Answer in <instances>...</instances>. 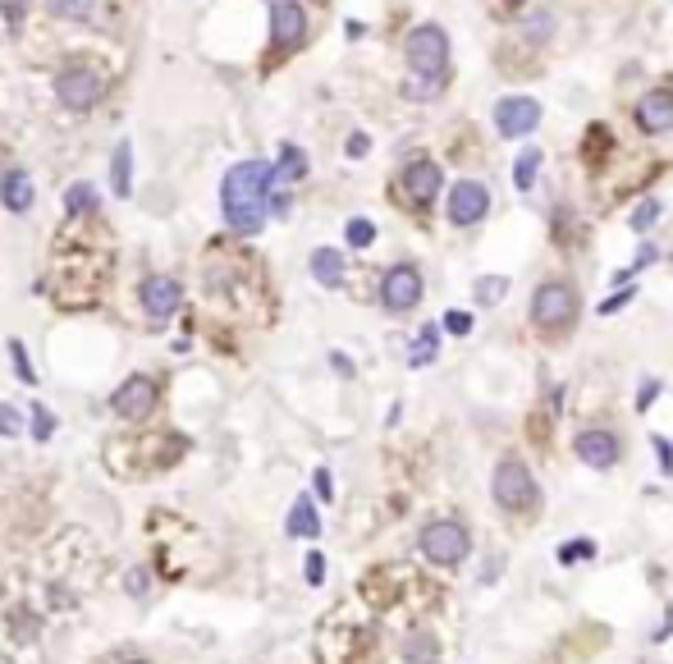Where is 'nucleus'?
I'll list each match as a JSON object with an SVG mask.
<instances>
[{
	"instance_id": "nucleus-1",
	"label": "nucleus",
	"mask_w": 673,
	"mask_h": 664,
	"mask_svg": "<svg viewBox=\"0 0 673 664\" xmlns=\"http://www.w3.org/2000/svg\"><path fill=\"white\" fill-rule=\"evenodd\" d=\"M280 184L275 165L266 161H239L220 184V207H225L229 229L239 234H257L266 225V211H271V188Z\"/></svg>"
},
{
	"instance_id": "nucleus-2",
	"label": "nucleus",
	"mask_w": 673,
	"mask_h": 664,
	"mask_svg": "<svg viewBox=\"0 0 673 664\" xmlns=\"http://www.w3.org/2000/svg\"><path fill=\"white\" fill-rule=\"evenodd\" d=\"M403 55H408V69H413V78L422 83V97H431V92L445 88L449 78V37L440 23H422V28H413L408 33V46H403Z\"/></svg>"
},
{
	"instance_id": "nucleus-3",
	"label": "nucleus",
	"mask_w": 673,
	"mask_h": 664,
	"mask_svg": "<svg viewBox=\"0 0 673 664\" xmlns=\"http://www.w3.org/2000/svg\"><path fill=\"white\" fill-rule=\"evenodd\" d=\"M490 490H495V504L504 513H532L541 504V490H536V477L522 458H500L495 463V477H490Z\"/></svg>"
},
{
	"instance_id": "nucleus-4",
	"label": "nucleus",
	"mask_w": 673,
	"mask_h": 664,
	"mask_svg": "<svg viewBox=\"0 0 673 664\" xmlns=\"http://www.w3.org/2000/svg\"><path fill=\"white\" fill-rule=\"evenodd\" d=\"M422 555L435 568H458L472 555V536H467V527L458 518H435V523L422 527Z\"/></svg>"
},
{
	"instance_id": "nucleus-5",
	"label": "nucleus",
	"mask_w": 673,
	"mask_h": 664,
	"mask_svg": "<svg viewBox=\"0 0 673 664\" xmlns=\"http://www.w3.org/2000/svg\"><path fill=\"white\" fill-rule=\"evenodd\" d=\"M532 321L536 330L554 335V330H568L577 321V289L568 280H545L532 294Z\"/></svg>"
},
{
	"instance_id": "nucleus-6",
	"label": "nucleus",
	"mask_w": 673,
	"mask_h": 664,
	"mask_svg": "<svg viewBox=\"0 0 673 664\" xmlns=\"http://www.w3.org/2000/svg\"><path fill=\"white\" fill-rule=\"evenodd\" d=\"M55 97L65 101L69 110H92L106 97V74L92 65H69L65 74L55 78Z\"/></svg>"
},
{
	"instance_id": "nucleus-7",
	"label": "nucleus",
	"mask_w": 673,
	"mask_h": 664,
	"mask_svg": "<svg viewBox=\"0 0 673 664\" xmlns=\"http://www.w3.org/2000/svg\"><path fill=\"white\" fill-rule=\"evenodd\" d=\"M445 216H449V225H458V229L481 225V220L490 216V188L477 184V179H458V184L449 188Z\"/></svg>"
},
{
	"instance_id": "nucleus-8",
	"label": "nucleus",
	"mask_w": 673,
	"mask_h": 664,
	"mask_svg": "<svg viewBox=\"0 0 673 664\" xmlns=\"http://www.w3.org/2000/svg\"><path fill=\"white\" fill-rule=\"evenodd\" d=\"M380 303H385V312H413L422 303V271L408 262L390 266L385 280H380Z\"/></svg>"
},
{
	"instance_id": "nucleus-9",
	"label": "nucleus",
	"mask_w": 673,
	"mask_h": 664,
	"mask_svg": "<svg viewBox=\"0 0 673 664\" xmlns=\"http://www.w3.org/2000/svg\"><path fill=\"white\" fill-rule=\"evenodd\" d=\"M536 124H541V101L536 97L495 101V129H500V138H532Z\"/></svg>"
},
{
	"instance_id": "nucleus-10",
	"label": "nucleus",
	"mask_w": 673,
	"mask_h": 664,
	"mask_svg": "<svg viewBox=\"0 0 673 664\" xmlns=\"http://www.w3.org/2000/svg\"><path fill=\"white\" fill-rule=\"evenodd\" d=\"M573 454L587 463V468H596V472H609L614 463H619V454H623V445H619V436L614 431H605V426H587V431H577V440H573Z\"/></svg>"
},
{
	"instance_id": "nucleus-11",
	"label": "nucleus",
	"mask_w": 673,
	"mask_h": 664,
	"mask_svg": "<svg viewBox=\"0 0 673 664\" xmlns=\"http://www.w3.org/2000/svg\"><path fill=\"white\" fill-rule=\"evenodd\" d=\"M110 408H115V417H124V422H142V417H152V408H156V381H152V376H129V381L115 390Z\"/></svg>"
},
{
	"instance_id": "nucleus-12",
	"label": "nucleus",
	"mask_w": 673,
	"mask_h": 664,
	"mask_svg": "<svg viewBox=\"0 0 673 664\" xmlns=\"http://www.w3.org/2000/svg\"><path fill=\"white\" fill-rule=\"evenodd\" d=\"M440 184H445V175H440V165L426 161V156L403 165V197H408L413 207H431L435 197H440Z\"/></svg>"
},
{
	"instance_id": "nucleus-13",
	"label": "nucleus",
	"mask_w": 673,
	"mask_h": 664,
	"mask_svg": "<svg viewBox=\"0 0 673 664\" xmlns=\"http://www.w3.org/2000/svg\"><path fill=\"white\" fill-rule=\"evenodd\" d=\"M184 303V289H179V280H170V275H152V280H142V307H147V316L152 321H165V316H174V307Z\"/></svg>"
},
{
	"instance_id": "nucleus-14",
	"label": "nucleus",
	"mask_w": 673,
	"mask_h": 664,
	"mask_svg": "<svg viewBox=\"0 0 673 664\" xmlns=\"http://www.w3.org/2000/svg\"><path fill=\"white\" fill-rule=\"evenodd\" d=\"M637 129L641 133H669L673 129V92L651 88L637 101Z\"/></svg>"
},
{
	"instance_id": "nucleus-15",
	"label": "nucleus",
	"mask_w": 673,
	"mask_h": 664,
	"mask_svg": "<svg viewBox=\"0 0 673 664\" xmlns=\"http://www.w3.org/2000/svg\"><path fill=\"white\" fill-rule=\"evenodd\" d=\"M271 37L275 46H298L307 37V14L303 5H294V0H275V10H271Z\"/></svg>"
},
{
	"instance_id": "nucleus-16",
	"label": "nucleus",
	"mask_w": 673,
	"mask_h": 664,
	"mask_svg": "<svg viewBox=\"0 0 673 664\" xmlns=\"http://www.w3.org/2000/svg\"><path fill=\"white\" fill-rule=\"evenodd\" d=\"M33 179H28V170H5L0 175V202L14 211V216H23V211L33 207Z\"/></svg>"
},
{
	"instance_id": "nucleus-17",
	"label": "nucleus",
	"mask_w": 673,
	"mask_h": 664,
	"mask_svg": "<svg viewBox=\"0 0 673 664\" xmlns=\"http://www.w3.org/2000/svg\"><path fill=\"white\" fill-rule=\"evenodd\" d=\"M312 275H316V284L339 289V284H344V257H339V248H316L312 252Z\"/></svg>"
},
{
	"instance_id": "nucleus-18",
	"label": "nucleus",
	"mask_w": 673,
	"mask_h": 664,
	"mask_svg": "<svg viewBox=\"0 0 673 664\" xmlns=\"http://www.w3.org/2000/svg\"><path fill=\"white\" fill-rule=\"evenodd\" d=\"M284 532H289V536H321V518H316V504L307 500V495H298V500H294Z\"/></svg>"
},
{
	"instance_id": "nucleus-19",
	"label": "nucleus",
	"mask_w": 673,
	"mask_h": 664,
	"mask_svg": "<svg viewBox=\"0 0 673 664\" xmlns=\"http://www.w3.org/2000/svg\"><path fill=\"white\" fill-rule=\"evenodd\" d=\"M110 188H115V197L133 193V147L129 142H120L115 156H110Z\"/></svg>"
},
{
	"instance_id": "nucleus-20",
	"label": "nucleus",
	"mask_w": 673,
	"mask_h": 664,
	"mask_svg": "<svg viewBox=\"0 0 673 664\" xmlns=\"http://www.w3.org/2000/svg\"><path fill=\"white\" fill-rule=\"evenodd\" d=\"M536 170H541V152H536V147H522V156L513 161V188H518V193H532Z\"/></svg>"
},
{
	"instance_id": "nucleus-21",
	"label": "nucleus",
	"mask_w": 673,
	"mask_h": 664,
	"mask_svg": "<svg viewBox=\"0 0 673 664\" xmlns=\"http://www.w3.org/2000/svg\"><path fill=\"white\" fill-rule=\"evenodd\" d=\"M403 660L408 664H440V646H435L431 632H413L408 646H403Z\"/></svg>"
},
{
	"instance_id": "nucleus-22",
	"label": "nucleus",
	"mask_w": 673,
	"mask_h": 664,
	"mask_svg": "<svg viewBox=\"0 0 673 664\" xmlns=\"http://www.w3.org/2000/svg\"><path fill=\"white\" fill-rule=\"evenodd\" d=\"M275 175H280V179H289V184L307 175V156L298 152L294 142H284V147H280V161H275Z\"/></svg>"
},
{
	"instance_id": "nucleus-23",
	"label": "nucleus",
	"mask_w": 673,
	"mask_h": 664,
	"mask_svg": "<svg viewBox=\"0 0 673 664\" xmlns=\"http://www.w3.org/2000/svg\"><path fill=\"white\" fill-rule=\"evenodd\" d=\"M46 10H51L55 19H74V23H83V19H92L97 0H46Z\"/></svg>"
},
{
	"instance_id": "nucleus-24",
	"label": "nucleus",
	"mask_w": 673,
	"mask_h": 664,
	"mask_svg": "<svg viewBox=\"0 0 673 664\" xmlns=\"http://www.w3.org/2000/svg\"><path fill=\"white\" fill-rule=\"evenodd\" d=\"M65 211H69V216H87V211H97V188H92V184H74L65 193Z\"/></svg>"
},
{
	"instance_id": "nucleus-25",
	"label": "nucleus",
	"mask_w": 673,
	"mask_h": 664,
	"mask_svg": "<svg viewBox=\"0 0 673 664\" xmlns=\"http://www.w3.org/2000/svg\"><path fill=\"white\" fill-rule=\"evenodd\" d=\"M435 349H440V330L426 326L422 335H417V349L408 353V367H426V362H435Z\"/></svg>"
},
{
	"instance_id": "nucleus-26",
	"label": "nucleus",
	"mask_w": 673,
	"mask_h": 664,
	"mask_svg": "<svg viewBox=\"0 0 673 664\" xmlns=\"http://www.w3.org/2000/svg\"><path fill=\"white\" fill-rule=\"evenodd\" d=\"M344 239H348V248H371V243H376V225L362 220V216H353V220H348V229H344Z\"/></svg>"
},
{
	"instance_id": "nucleus-27",
	"label": "nucleus",
	"mask_w": 673,
	"mask_h": 664,
	"mask_svg": "<svg viewBox=\"0 0 673 664\" xmlns=\"http://www.w3.org/2000/svg\"><path fill=\"white\" fill-rule=\"evenodd\" d=\"M559 564H577V559H596V541H587V536H582V541H568V545H559Z\"/></svg>"
},
{
	"instance_id": "nucleus-28",
	"label": "nucleus",
	"mask_w": 673,
	"mask_h": 664,
	"mask_svg": "<svg viewBox=\"0 0 673 664\" xmlns=\"http://www.w3.org/2000/svg\"><path fill=\"white\" fill-rule=\"evenodd\" d=\"M509 294V280L504 275H490V280H477V303H500Z\"/></svg>"
},
{
	"instance_id": "nucleus-29",
	"label": "nucleus",
	"mask_w": 673,
	"mask_h": 664,
	"mask_svg": "<svg viewBox=\"0 0 673 664\" xmlns=\"http://www.w3.org/2000/svg\"><path fill=\"white\" fill-rule=\"evenodd\" d=\"M655 220H660V202H655V197H646V202L632 211V229H637V234H646Z\"/></svg>"
},
{
	"instance_id": "nucleus-30",
	"label": "nucleus",
	"mask_w": 673,
	"mask_h": 664,
	"mask_svg": "<svg viewBox=\"0 0 673 664\" xmlns=\"http://www.w3.org/2000/svg\"><path fill=\"white\" fill-rule=\"evenodd\" d=\"M10 358H14V371H19V381L33 385V381H37V371H33V362H28V353H23V339H10Z\"/></svg>"
},
{
	"instance_id": "nucleus-31",
	"label": "nucleus",
	"mask_w": 673,
	"mask_h": 664,
	"mask_svg": "<svg viewBox=\"0 0 673 664\" xmlns=\"http://www.w3.org/2000/svg\"><path fill=\"white\" fill-rule=\"evenodd\" d=\"M632 298H637V284H623L619 294H614V298H605V303H600V312H605V316H614V312H623V307H628Z\"/></svg>"
},
{
	"instance_id": "nucleus-32",
	"label": "nucleus",
	"mask_w": 673,
	"mask_h": 664,
	"mask_svg": "<svg viewBox=\"0 0 673 664\" xmlns=\"http://www.w3.org/2000/svg\"><path fill=\"white\" fill-rule=\"evenodd\" d=\"M19 431H23L19 408H10V403H0V436H19Z\"/></svg>"
},
{
	"instance_id": "nucleus-33",
	"label": "nucleus",
	"mask_w": 673,
	"mask_h": 664,
	"mask_svg": "<svg viewBox=\"0 0 673 664\" xmlns=\"http://www.w3.org/2000/svg\"><path fill=\"white\" fill-rule=\"evenodd\" d=\"M51 431H55V417L46 413L42 403H37V408H33V436L37 440H51Z\"/></svg>"
},
{
	"instance_id": "nucleus-34",
	"label": "nucleus",
	"mask_w": 673,
	"mask_h": 664,
	"mask_svg": "<svg viewBox=\"0 0 673 664\" xmlns=\"http://www.w3.org/2000/svg\"><path fill=\"white\" fill-rule=\"evenodd\" d=\"M445 330H449V335H467V330H472V316H467V312H445Z\"/></svg>"
},
{
	"instance_id": "nucleus-35",
	"label": "nucleus",
	"mask_w": 673,
	"mask_h": 664,
	"mask_svg": "<svg viewBox=\"0 0 673 664\" xmlns=\"http://www.w3.org/2000/svg\"><path fill=\"white\" fill-rule=\"evenodd\" d=\"M651 445H655V454H660V472H664V477H669V472H673V445H669V440H664V436H655Z\"/></svg>"
},
{
	"instance_id": "nucleus-36",
	"label": "nucleus",
	"mask_w": 673,
	"mask_h": 664,
	"mask_svg": "<svg viewBox=\"0 0 673 664\" xmlns=\"http://www.w3.org/2000/svg\"><path fill=\"white\" fill-rule=\"evenodd\" d=\"M307 582H312V587L326 582V559H321V555H307Z\"/></svg>"
},
{
	"instance_id": "nucleus-37",
	"label": "nucleus",
	"mask_w": 673,
	"mask_h": 664,
	"mask_svg": "<svg viewBox=\"0 0 673 664\" xmlns=\"http://www.w3.org/2000/svg\"><path fill=\"white\" fill-rule=\"evenodd\" d=\"M655 394H660V381H646V385H641V394H637V408H641V413H646V408L655 403Z\"/></svg>"
},
{
	"instance_id": "nucleus-38",
	"label": "nucleus",
	"mask_w": 673,
	"mask_h": 664,
	"mask_svg": "<svg viewBox=\"0 0 673 664\" xmlns=\"http://www.w3.org/2000/svg\"><path fill=\"white\" fill-rule=\"evenodd\" d=\"M550 37V14H536L532 19V42H545Z\"/></svg>"
},
{
	"instance_id": "nucleus-39",
	"label": "nucleus",
	"mask_w": 673,
	"mask_h": 664,
	"mask_svg": "<svg viewBox=\"0 0 673 664\" xmlns=\"http://www.w3.org/2000/svg\"><path fill=\"white\" fill-rule=\"evenodd\" d=\"M271 211L275 216H289V193L284 188H271Z\"/></svg>"
},
{
	"instance_id": "nucleus-40",
	"label": "nucleus",
	"mask_w": 673,
	"mask_h": 664,
	"mask_svg": "<svg viewBox=\"0 0 673 664\" xmlns=\"http://www.w3.org/2000/svg\"><path fill=\"white\" fill-rule=\"evenodd\" d=\"M367 133H353V138H348V156H367Z\"/></svg>"
},
{
	"instance_id": "nucleus-41",
	"label": "nucleus",
	"mask_w": 673,
	"mask_h": 664,
	"mask_svg": "<svg viewBox=\"0 0 673 664\" xmlns=\"http://www.w3.org/2000/svg\"><path fill=\"white\" fill-rule=\"evenodd\" d=\"M316 495H321V500H330V495H335V490H330V472L326 468H316Z\"/></svg>"
},
{
	"instance_id": "nucleus-42",
	"label": "nucleus",
	"mask_w": 673,
	"mask_h": 664,
	"mask_svg": "<svg viewBox=\"0 0 673 664\" xmlns=\"http://www.w3.org/2000/svg\"><path fill=\"white\" fill-rule=\"evenodd\" d=\"M509 5H527V0H509Z\"/></svg>"
}]
</instances>
